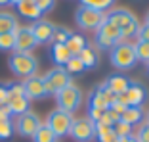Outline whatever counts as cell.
<instances>
[{
  "instance_id": "cell-47",
  "label": "cell",
  "mask_w": 149,
  "mask_h": 142,
  "mask_svg": "<svg viewBox=\"0 0 149 142\" xmlns=\"http://www.w3.org/2000/svg\"><path fill=\"white\" fill-rule=\"evenodd\" d=\"M147 71H149V63H147Z\"/></svg>"
},
{
  "instance_id": "cell-20",
  "label": "cell",
  "mask_w": 149,
  "mask_h": 142,
  "mask_svg": "<svg viewBox=\"0 0 149 142\" xmlns=\"http://www.w3.org/2000/svg\"><path fill=\"white\" fill-rule=\"evenodd\" d=\"M141 119H143V110H141V106H128L126 110H124V113L120 115V121L128 123L130 127L141 123Z\"/></svg>"
},
{
  "instance_id": "cell-32",
  "label": "cell",
  "mask_w": 149,
  "mask_h": 142,
  "mask_svg": "<svg viewBox=\"0 0 149 142\" xmlns=\"http://www.w3.org/2000/svg\"><path fill=\"white\" fill-rule=\"evenodd\" d=\"M13 134V123L10 121H0V140H8Z\"/></svg>"
},
{
  "instance_id": "cell-44",
  "label": "cell",
  "mask_w": 149,
  "mask_h": 142,
  "mask_svg": "<svg viewBox=\"0 0 149 142\" xmlns=\"http://www.w3.org/2000/svg\"><path fill=\"white\" fill-rule=\"evenodd\" d=\"M10 2H12V4H15V6H17L19 2H23V0H10Z\"/></svg>"
},
{
  "instance_id": "cell-25",
  "label": "cell",
  "mask_w": 149,
  "mask_h": 142,
  "mask_svg": "<svg viewBox=\"0 0 149 142\" xmlns=\"http://www.w3.org/2000/svg\"><path fill=\"white\" fill-rule=\"evenodd\" d=\"M79 58H80V62L84 63V67H94L97 63V54H96V50L90 48V46H86V48L79 54Z\"/></svg>"
},
{
  "instance_id": "cell-23",
  "label": "cell",
  "mask_w": 149,
  "mask_h": 142,
  "mask_svg": "<svg viewBox=\"0 0 149 142\" xmlns=\"http://www.w3.org/2000/svg\"><path fill=\"white\" fill-rule=\"evenodd\" d=\"M56 140H57L56 134H54V133H52V131H50L44 123L40 125L38 131L33 134V142H56Z\"/></svg>"
},
{
  "instance_id": "cell-28",
  "label": "cell",
  "mask_w": 149,
  "mask_h": 142,
  "mask_svg": "<svg viewBox=\"0 0 149 142\" xmlns=\"http://www.w3.org/2000/svg\"><path fill=\"white\" fill-rule=\"evenodd\" d=\"M13 48H15V33L0 35V50L2 52H13Z\"/></svg>"
},
{
  "instance_id": "cell-15",
  "label": "cell",
  "mask_w": 149,
  "mask_h": 142,
  "mask_svg": "<svg viewBox=\"0 0 149 142\" xmlns=\"http://www.w3.org/2000/svg\"><path fill=\"white\" fill-rule=\"evenodd\" d=\"M31 33L35 37L36 44H46L52 40V33H54V23L46 21V19H38L31 25Z\"/></svg>"
},
{
  "instance_id": "cell-29",
  "label": "cell",
  "mask_w": 149,
  "mask_h": 142,
  "mask_svg": "<svg viewBox=\"0 0 149 142\" xmlns=\"http://www.w3.org/2000/svg\"><path fill=\"white\" fill-rule=\"evenodd\" d=\"M63 69H65L67 73L71 75V73H80V71H84L86 67H84V63L80 62V58H79V56H71V58H69V62H67L65 65H63Z\"/></svg>"
},
{
  "instance_id": "cell-42",
  "label": "cell",
  "mask_w": 149,
  "mask_h": 142,
  "mask_svg": "<svg viewBox=\"0 0 149 142\" xmlns=\"http://www.w3.org/2000/svg\"><path fill=\"white\" fill-rule=\"evenodd\" d=\"M117 142H138V138L134 136V134H130V136H123V138H118Z\"/></svg>"
},
{
  "instance_id": "cell-4",
  "label": "cell",
  "mask_w": 149,
  "mask_h": 142,
  "mask_svg": "<svg viewBox=\"0 0 149 142\" xmlns=\"http://www.w3.org/2000/svg\"><path fill=\"white\" fill-rule=\"evenodd\" d=\"M73 119L74 117L67 111H61V110H52L46 117V127L56 134V138H61V136H67L71 131V125H73Z\"/></svg>"
},
{
  "instance_id": "cell-40",
  "label": "cell",
  "mask_w": 149,
  "mask_h": 142,
  "mask_svg": "<svg viewBox=\"0 0 149 142\" xmlns=\"http://www.w3.org/2000/svg\"><path fill=\"white\" fill-rule=\"evenodd\" d=\"M8 104V84H0V106Z\"/></svg>"
},
{
  "instance_id": "cell-34",
  "label": "cell",
  "mask_w": 149,
  "mask_h": 142,
  "mask_svg": "<svg viewBox=\"0 0 149 142\" xmlns=\"http://www.w3.org/2000/svg\"><path fill=\"white\" fill-rule=\"evenodd\" d=\"M134 136L138 138V142H149V125L143 123L140 129H138V133L134 134Z\"/></svg>"
},
{
  "instance_id": "cell-45",
  "label": "cell",
  "mask_w": 149,
  "mask_h": 142,
  "mask_svg": "<svg viewBox=\"0 0 149 142\" xmlns=\"http://www.w3.org/2000/svg\"><path fill=\"white\" fill-rule=\"evenodd\" d=\"M145 23H149V12H147V18H145Z\"/></svg>"
},
{
  "instance_id": "cell-5",
  "label": "cell",
  "mask_w": 149,
  "mask_h": 142,
  "mask_svg": "<svg viewBox=\"0 0 149 142\" xmlns=\"http://www.w3.org/2000/svg\"><path fill=\"white\" fill-rule=\"evenodd\" d=\"M136 52L134 44L130 42H118L115 48H111V63L117 69H130L136 65Z\"/></svg>"
},
{
  "instance_id": "cell-17",
  "label": "cell",
  "mask_w": 149,
  "mask_h": 142,
  "mask_svg": "<svg viewBox=\"0 0 149 142\" xmlns=\"http://www.w3.org/2000/svg\"><path fill=\"white\" fill-rule=\"evenodd\" d=\"M6 106L10 108L12 115H23L29 111V106H31V100L27 96H15V98H10Z\"/></svg>"
},
{
  "instance_id": "cell-46",
  "label": "cell",
  "mask_w": 149,
  "mask_h": 142,
  "mask_svg": "<svg viewBox=\"0 0 149 142\" xmlns=\"http://www.w3.org/2000/svg\"><path fill=\"white\" fill-rule=\"evenodd\" d=\"M147 125H149V111H147Z\"/></svg>"
},
{
  "instance_id": "cell-35",
  "label": "cell",
  "mask_w": 149,
  "mask_h": 142,
  "mask_svg": "<svg viewBox=\"0 0 149 142\" xmlns=\"http://www.w3.org/2000/svg\"><path fill=\"white\" fill-rule=\"evenodd\" d=\"M35 4H36V8L44 13V12H50V10L56 6V0H35Z\"/></svg>"
},
{
  "instance_id": "cell-37",
  "label": "cell",
  "mask_w": 149,
  "mask_h": 142,
  "mask_svg": "<svg viewBox=\"0 0 149 142\" xmlns=\"http://www.w3.org/2000/svg\"><path fill=\"white\" fill-rule=\"evenodd\" d=\"M101 113H103L101 110H97V108H90V106H88V119H92L94 123H97V121H100Z\"/></svg>"
},
{
  "instance_id": "cell-31",
  "label": "cell",
  "mask_w": 149,
  "mask_h": 142,
  "mask_svg": "<svg viewBox=\"0 0 149 142\" xmlns=\"http://www.w3.org/2000/svg\"><path fill=\"white\" fill-rule=\"evenodd\" d=\"M120 119V117L117 115V113H113L111 110H105L103 113H101V117H100V121H97V125H105V127H113L117 121Z\"/></svg>"
},
{
  "instance_id": "cell-38",
  "label": "cell",
  "mask_w": 149,
  "mask_h": 142,
  "mask_svg": "<svg viewBox=\"0 0 149 142\" xmlns=\"http://www.w3.org/2000/svg\"><path fill=\"white\" fill-rule=\"evenodd\" d=\"M109 110L113 111V113H117L118 117H120V115L124 113V110H126V106H124V104H120V102L117 100V102H113V104H111V108H109Z\"/></svg>"
},
{
  "instance_id": "cell-18",
  "label": "cell",
  "mask_w": 149,
  "mask_h": 142,
  "mask_svg": "<svg viewBox=\"0 0 149 142\" xmlns=\"http://www.w3.org/2000/svg\"><path fill=\"white\" fill-rule=\"evenodd\" d=\"M128 84H130V81H128L124 75H111L109 79L105 81V86L113 94H117V96H118V94H123L124 90L128 89Z\"/></svg>"
},
{
  "instance_id": "cell-26",
  "label": "cell",
  "mask_w": 149,
  "mask_h": 142,
  "mask_svg": "<svg viewBox=\"0 0 149 142\" xmlns=\"http://www.w3.org/2000/svg\"><path fill=\"white\" fill-rule=\"evenodd\" d=\"M134 52H136V60L138 62L149 63V42L138 40L136 44H134Z\"/></svg>"
},
{
  "instance_id": "cell-24",
  "label": "cell",
  "mask_w": 149,
  "mask_h": 142,
  "mask_svg": "<svg viewBox=\"0 0 149 142\" xmlns=\"http://www.w3.org/2000/svg\"><path fill=\"white\" fill-rule=\"evenodd\" d=\"M71 37V31L63 25H54V33H52V42L54 44H65L67 39Z\"/></svg>"
},
{
  "instance_id": "cell-10",
  "label": "cell",
  "mask_w": 149,
  "mask_h": 142,
  "mask_svg": "<svg viewBox=\"0 0 149 142\" xmlns=\"http://www.w3.org/2000/svg\"><path fill=\"white\" fill-rule=\"evenodd\" d=\"M117 102V94H113L105 86V83L97 84L96 89L90 92V108H97V110L105 111L111 108V104Z\"/></svg>"
},
{
  "instance_id": "cell-12",
  "label": "cell",
  "mask_w": 149,
  "mask_h": 142,
  "mask_svg": "<svg viewBox=\"0 0 149 142\" xmlns=\"http://www.w3.org/2000/svg\"><path fill=\"white\" fill-rule=\"evenodd\" d=\"M145 98H147V90H143V86H140L138 83H130L128 89L117 96V100L128 108V106H141Z\"/></svg>"
},
{
  "instance_id": "cell-11",
  "label": "cell",
  "mask_w": 149,
  "mask_h": 142,
  "mask_svg": "<svg viewBox=\"0 0 149 142\" xmlns=\"http://www.w3.org/2000/svg\"><path fill=\"white\" fill-rule=\"evenodd\" d=\"M40 125H42V121L38 119V115L29 110L27 113H23V115H17V119H15V131H17L21 136L33 138V134L38 131Z\"/></svg>"
},
{
  "instance_id": "cell-16",
  "label": "cell",
  "mask_w": 149,
  "mask_h": 142,
  "mask_svg": "<svg viewBox=\"0 0 149 142\" xmlns=\"http://www.w3.org/2000/svg\"><path fill=\"white\" fill-rule=\"evenodd\" d=\"M15 8H17L19 15H23V18H27V19H33V21H38L40 15H42V12L36 8L35 0H23V2H19Z\"/></svg>"
},
{
  "instance_id": "cell-41",
  "label": "cell",
  "mask_w": 149,
  "mask_h": 142,
  "mask_svg": "<svg viewBox=\"0 0 149 142\" xmlns=\"http://www.w3.org/2000/svg\"><path fill=\"white\" fill-rule=\"evenodd\" d=\"M117 140H118V138L115 136L113 129H111V133H109V134H105V136H103V138H100V142H117Z\"/></svg>"
},
{
  "instance_id": "cell-8",
  "label": "cell",
  "mask_w": 149,
  "mask_h": 142,
  "mask_svg": "<svg viewBox=\"0 0 149 142\" xmlns=\"http://www.w3.org/2000/svg\"><path fill=\"white\" fill-rule=\"evenodd\" d=\"M44 81V86H46V92L48 94H57L61 89H65L67 84H71V75L67 73L63 67H54L50 69L46 75L42 77Z\"/></svg>"
},
{
  "instance_id": "cell-36",
  "label": "cell",
  "mask_w": 149,
  "mask_h": 142,
  "mask_svg": "<svg viewBox=\"0 0 149 142\" xmlns=\"http://www.w3.org/2000/svg\"><path fill=\"white\" fill-rule=\"evenodd\" d=\"M138 39L143 40V42H149V23H143V25H140V29H138Z\"/></svg>"
},
{
  "instance_id": "cell-30",
  "label": "cell",
  "mask_w": 149,
  "mask_h": 142,
  "mask_svg": "<svg viewBox=\"0 0 149 142\" xmlns=\"http://www.w3.org/2000/svg\"><path fill=\"white\" fill-rule=\"evenodd\" d=\"M111 129H113V133H115V136H117V138L130 136V134H132V127L128 123H124V121H120V119H118L117 123L111 127Z\"/></svg>"
},
{
  "instance_id": "cell-27",
  "label": "cell",
  "mask_w": 149,
  "mask_h": 142,
  "mask_svg": "<svg viewBox=\"0 0 149 142\" xmlns=\"http://www.w3.org/2000/svg\"><path fill=\"white\" fill-rule=\"evenodd\" d=\"M115 0H80V6H86V8H94L100 10V12H105L107 8L113 6Z\"/></svg>"
},
{
  "instance_id": "cell-7",
  "label": "cell",
  "mask_w": 149,
  "mask_h": 142,
  "mask_svg": "<svg viewBox=\"0 0 149 142\" xmlns=\"http://www.w3.org/2000/svg\"><path fill=\"white\" fill-rule=\"evenodd\" d=\"M118 42H123V39H120V29H118L117 25H113V23H109V21H103L101 27L97 29V33H96V46H100V48H103V50H111V48H115Z\"/></svg>"
},
{
  "instance_id": "cell-21",
  "label": "cell",
  "mask_w": 149,
  "mask_h": 142,
  "mask_svg": "<svg viewBox=\"0 0 149 142\" xmlns=\"http://www.w3.org/2000/svg\"><path fill=\"white\" fill-rule=\"evenodd\" d=\"M50 56H52L54 63L57 67H63L71 58V52L67 50L65 44H52V50H50Z\"/></svg>"
},
{
  "instance_id": "cell-43",
  "label": "cell",
  "mask_w": 149,
  "mask_h": 142,
  "mask_svg": "<svg viewBox=\"0 0 149 142\" xmlns=\"http://www.w3.org/2000/svg\"><path fill=\"white\" fill-rule=\"evenodd\" d=\"M8 4H12L10 0H0V8H4V6H8Z\"/></svg>"
},
{
  "instance_id": "cell-19",
  "label": "cell",
  "mask_w": 149,
  "mask_h": 142,
  "mask_svg": "<svg viewBox=\"0 0 149 142\" xmlns=\"http://www.w3.org/2000/svg\"><path fill=\"white\" fill-rule=\"evenodd\" d=\"M65 46H67V50L71 52V56H79V54H80V52H82V50H84V48L88 46V40L84 39L82 35H77V33H71V37L67 39Z\"/></svg>"
},
{
  "instance_id": "cell-2",
  "label": "cell",
  "mask_w": 149,
  "mask_h": 142,
  "mask_svg": "<svg viewBox=\"0 0 149 142\" xmlns=\"http://www.w3.org/2000/svg\"><path fill=\"white\" fill-rule=\"evenodd\" d=\"M8 65H10V69H12V73L15 77L29 79V77L36 75V69H38V60H36L33 54L13 52V54H10Z\"/></svg>"
},
{
  "instance_id": "cell-3",
  "label": "cell",
  "mask_w": 149,
  "mask_h": 142,
  "mask_svg": "<svg viewBox=\"0 0 149 142\" xmlns=\"http://www.w3.org/2000/svg\"><path fill=\"white\" fill-rule=\"evenodd\" d=\"M56 102H57V110L67 111V113L73 115L74 111L80 108V104H82V90L77 84L71 83L56 94Z\"/></svg>"
},
{
  "instance_id": "cell-1",
  "label": "cell",
  "mask_w": 149,
  "mask_h": 142,
  "mask_svg": "<svg viewBox=\"0 0 149 142\" xmlns=\"http://www.w3.org/2000/svg\"><path fill=\"white\" fill-rule=\"evenodd\" d=\"M105 21L113 23L120 29V39L123 42H126V39L138 35V29H140V23L138 18L128 10H111L109 13H105Z\"/></svg>"
},
{
  "instance_id": "cell-39",
  "label": "cell",
  "mask_w": 149,
  "mask_h": 142,
  "mask_svg": "<svg viewBox=\"0 0 149 142\" xmlns=\"http://www.w3.org/2000/svg\"><path fill=\"white\" fill-rule=\"evenodd\" d=\"M12 119V111H10V108L6 106H0V121H10Z\"/></svg>"
},
{
  "instance_id": "cell-22",
  "label": "cell",
  "mask_w": 149,
  "mask_h": 142,
  "mask_svg": "<svg viewBox=\"0 0 149 142\" xmlns=\"http://www.w3.org/2000/svg\"><path fill=\"white\" fill-rule=\"evenodd\" d=\"M17 18L10 12H0V35L4 33H15L17 31Z\"/></svg>"
},
{
  "instance_id": "cell-33",
  "label": "cell",
  "mask_w": 149,
  "mask_h": 142,
  "mask_svg": "<svg viewBox=\"0 0 149 142\" xmlns=\"http://www.w3.org/2000/svg\"><path fill=\"white\" fill-rule=\"evenodd\" d=\"M15 96H25V90H23V83H12L8 84V100Z\"/></svg>"
},
{
  "instance_id": "cell-9",
  "label": "cell",
  "mask_w": 149,
  "mask_h": 142,
  "mask_svg": "<svg viewBox=\"0 0 149 142\" xmlns=\"http://www.w3.org/2000/svg\"><path fill=\"white\" fill-rule=\"evenodd\" d=\"M69 134L77 142H90L96 138V123L88 117H80V119H73Z\"/></svg>"
},
{
  "instance_id": "cell-6",
  "label": "cell",
  "mask_w": 149,
  "mask_h": 142,
  "mask_svg": "<svg viewBox=\"0 0 149 142\" xmlns=\"http://www.w3.org/2000/svg\"><path fill=\"white\" fill-rule=\"evenodd\" d=\"M74 19H77L79 27L84 29V31H97L101 27V23L105 21V12L80 6V8L77 10V13H74Z\"/></svg>"
},
{
  "instance_id": "cell-13",
  "label": "cell",
  "mask_w": 149,
  "mask_h": 142,
  "mask_svg": "<svg viewBox=\"0 0 149 142\" xmlns=\"http://www.w3.org/2000/svg\"><path fill=\"white\" fill-rule=\"evenodd\" d=\"M36 48V40L31 33V27H17L15 31V48L13 52L21 54H31Z\"/></svg>"
},
{
  "instance_id": "cell-14",
  "label": "cell",
  "mask_w": 149,
  "mask_h": 142,
  "mask_svg": "<svg viewBox=\"0 0 149 142\" xmlns=\"http://www.w3.org/2000/svg\"><path fill=\"white\" fill-rule=\"evenodd\" d=\"M23 90H25V96L29 100H40V98H44L48 94L42 77H38V75H33V77L23 81Z\"/></svg>"
}]
</instances>
